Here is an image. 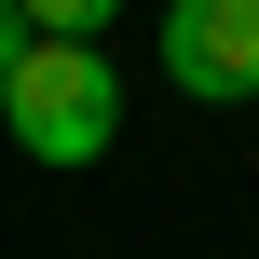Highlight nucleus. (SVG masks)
<instances>
[{
    "mask_svg": "<svg viewBox=\"0 0 259 259\" xmlns=\"http://www.w3.org/2000/svg\"><path fill=\"white\" fill-rule=\"evenodd\" d=\"M0 137H14L27 164H55V178L109 164V137H123V68H109L96 41H68V27H27L14 82H0Z\"/></svg>",
    "mask_w": 259,
    "mask_h": 259,
    "instance_id": "f257e3e1",
    "label": "nucleus"
},
{
    "mask_svg": "<svg viewBox=\"0 0 259 259\" xmlns=\"http://www.w3.org/2000/svg\"><path fill=\"white\" fill-rule=\"evenodd\" d=\"M150 55H164L178 96L246 109L259 96V0H164V14H150Z\"/></svg>",
    "mask_w": 259,
    "mask_h": 259,
    "instance_id": "f03ea898",
    "label": "nucleus"
},
{
    "mask_svg": "<svg viewBox=\"0 0 259 259\" xmlns=\"http://www.w3.org/2000/svg\"><path fill=\"white\" fill-rule=\"evenodd\" d=\"M109 14H123V0H27V27H68V41H96Z\"/></svg>",
    "mask_w": 259,
    "mask_h": 259,
    "instance_id": "7ed1b4c3",
    "label": "nucleus"
},
{
    "mask_svg": "<svg viewBox=\"0 0 259 259\" xmlns=\"http://www.w3.org/2000/svg\"><path fill=\"white\" fill-rule=\"evenodd\" d=\"M14 55H27V0H0V82H14Z\"/></svg>",
    "mask_w": 259,
    "mask_h": 259,
    "instance_id": "20e7f679",
    "label": "nucleus"
}]
</instances>
